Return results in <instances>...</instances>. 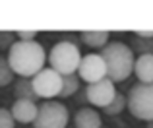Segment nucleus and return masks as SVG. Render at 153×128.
Returning <instances> with one entry per match:
<instances>
[{"label":"nucleus","mask_w":153,"mask_h":128,"mask_svg":"<svg viewBox=\"0 0 153 128\" xmlns=\"http://www.w3.org/2000/svg\"><path fill=\"white\" fill-rule=\"evenodd\" d=\"M37 111H39L37 103L27 101V99H16L10 113L14 117V121L19 122V124H33L35 118H37Z\"/></svg>","instance_id":"1a4fd4ad"},{"label":"nucleus","mask_w":153,"mask_h":128,"mask_svg":"<svg viewBox=\"0 0 153 128\" xmlns=\"http://www.w3.org/2000/svg\"><path fill=\"white\" fill-rule=\"evenodd\" d=\"M134 74L138 78V83H153V54L136 57Z\"/></svg>","instance_id":"9b49d317"},{"label":"nucleus","mask_w":153,"mask_h":128,"mask_svg":"<svg viewBox=\"0 0 153 128\" xmlns=\"http://www.w3.org/2000/svg\"><path fill=\"white\" fill-rule=\"evenodd\" d=\"M70 121V113H68L66 105L60 101H43L39 105L37 118H35L33 126L35 128H66Z\"/></svg>","instance_id":"39448f33"},{"label":"nucleus","mask_w":153,"mask_h":128,"mask_svg":"<svg viewBox=\"0 0 153 128\" xmlns=\"http://www.w3.org/2000/svg\"><path fill=\"white\" fill-rule=\"evenodd\" d=\"M128 107V99H126V95L124 93H118L116 91V95H114V99H112L111 103H108L107 107H105V113L108 115V117H116V115H120L124 109Z\"/></svg>","instance_id":"2eb2a0df"},{"label":"nucleus","mask_w":153,"mask_h":128,"mask_svg":"<svg viewBox=\"0 0 153 128\" xmlns=\"http://www.w3.org/2000/svg\"><path fill=\"white\" fill-rule=\"evenodd\" d=\"M132 51L134 54L138 53L140 57L142 54H153V39H140V37H134L132 39Z\"/></svg>","instance_id":"dca6fc26"},{"label":"nucleus","mask_w":153,"mask_h":128,"mask_svg":"<svg viewBox=\"0 0 153 128\" xmlns=\"http://www.w3.org/2000/svg\"><path fill=\"white\" fill-rule=\"evenodd\" d=\"M128 111L138 121L153 122V83H136L126 95Z\"/></svg>","instance_id":"20e7f679"},{"label":"nucleus","mask_w":153,"mask_h":128,"mask_svg":"<svg viewBox=\"0 0 153 128\" xmlns=\"http://www.w3.org/2000/svg\"><path fill=\"white\" fill-rule=\"evenodd\" d=\"M14 97L16 99H27V101H39L37 93L33 89V82L31 78H19L16 80V86H14Z\"/></svg>","instance_id":"ddd939ff"},{"label":"nucleus","mask_w":153,"mask_h":128,"mask_svg":"<svg viewBox=\"0 0 153 128\" xmlns=\"http://www.w3.org/2000/svg\"><path fill=\"white\" fill-rule=\"evenodd\" d=\"M82 57L83 54L79 51V45H74V43L68 41H58L49 53V64L60 76H70V74H78Z\"/></svg>","instance_id":"7ed1b4c3"},{"label":"nucleus","mask_w":153,"mask_h":128,"mask_svg":"<svg viewBox=\"0 0 153 128\" xmlns=\"http://www.w3.org/2000/svg\"><path fill=\"white\" fill-rule=\"evenodd\" d=\"M99 54L103 57L105 64H107V78L111 82L114 83L124 82L134 74L136 54L122 41H108V45L103 47Z\"/></svg>","instance_id":"f03ea898"},{"label":"nucleus","mask_w":153,"mask_h":128,"mask_svg":"<svg viewBox=\"0 0 153 128\" xmlns=\"http://www.w3.org/2000/svg\"><path fill=\"white\" fill-rule=\"evenodd\" d=\"M78 76L82 82H85L87 86L95 82H101L107 78V64H105L101 54H83L78 66Z\"/></svg>","instance_id":"0eeeda50"},{"label":"nucleus","mask_w":153,"mask_h":128,"mask_svg":"<svg viewBox=\"0 0 153 128\" xmlns=\"http://www.w3.org/2000/svg\"><path fill=\"white\" fill-rule=\"evenodd\" d=\"M14 72H12L10 64H8L6 58H0V87H6L14 82Z\"/></svg>","instance_id":"f3484780"},{"label":"nucleus","mask_w":153,"mask_h":128,"mask_svg":"<svg viewBox=\"0 0 153 128\" xmlns=\"http://www.w3.org/2000/svg\"><path fill=\"white\" fill-rule=\"evenodd\" d=\"M134 37H140V39H153V29H151V31L138 29V31H134Z\"/></svg>","instance_id":"412c9836"},{"label":"nucleus","mask_w":153,"mask_h":128,"mask_svg":"<svg viewBox=\"0 0 153 128\" xmlns=\"http://www.w3.org/2000/svg\"><path fill=\"white\" fill-rule=\"evenodd\" d=\"M79 39H82L83 45L91 47V49H103V47L108 45L111 33L108 31H82Z\"/></svg>","instance_id":"f8f14e48"},{"label":"nucleus","mask_w":153,"mask_h":128,"mask_svg":"<svg viewBox=\"0 0 153 128\" xmlns=\"http://www.w3.org/2000/svg\"><path fill=\"white\" fill-rule=\"evenodd\" d=\"M16 43V31H0V51H10Z\"/></svg>","instance_id":"a211bd4d"},{"label":"nucleus","mask_w":153,"mask_h":128,"mask_svg":"<svg viewBox=\"0 0 153 128\" xmlns=\"http://www.w3.org/2000/svg\"><path fill=\"white\" fill-rule=\"evenodd\" d=\"M74 124L76 128H103V118L95 109L82 107L74 117Z\"/></svg>","instance_id":"9d476101"},{"label":"nucleus","mask_w":153,"mask_h":128,"mask_svg":"<svg viewBox=\"0 0 153 128\" xmlns=\"http://www.w3.org/2000/svg\"><path fill=\"white\" fill-rule=\"evenodd\" d=\"M31 82H33V89L37 97L47 99V101H51L52 97H58L60 89H62V76L52 68H43L39 74L31 78Z\"/></svg>","instance_id":"423d86ee"},{"label":"nucleus","mask_w":153,"mask_h":128,"mask_svg":"<svg viewBox=\"0 0 153 128\" xmlns=\"http://www.w3.org/2000/svg\"><path fill=\"white\" fill-rule=\"evenodd\" d=\"M6 60L19 78H33L45 68L47 53L37 41H16L8 51Z\"/></svg>","instance_id":"f257e3e1"},{"label":"nucleus","mask_w":153,"mask_h":128,"mask_svg":"<svg viewBox=\"0 0 153 128\" xmlns=\"http://www.w3.org/2000/svg\"><path fill=\"white\" fill-rule=\"evenodd\" d=\"M103 128H107V126H103Z\"/></svg>","instance_id":"5701e85b"},{"label":"nucleus","mask_w":153,"mask_h":128,"mask_svg":"<svg viewBox=\"0 0 153 128\" xmlns=\"http://www.w3.org/2000/svg\"><path fill=\"white\" fill-rule=\"evenodd\" d=\"M79 86H82V80H79L78 74H70V76H62V89H60L58 97H72L79 91Z\"/></svg>","instance_id":"4468645a"},{"label":"nucleus","mask_w":153,"mask_h":128,"mask_svg":"<svg viewBox=\"0 0 153 128\" xmlns=\"http://www.w3.org/2000/svg\"><path fill=\"white\" fill-rule=\"evenodd\" d=\"M116 95V87H114V82H111L108 78L101 80V82H95V83H89L85 86V97H87V103L93 107H99V109H105L108 103L114 99Z\"/></svg>","instance_id":"6e6552de"},{"label":"nucleus","mask_w":153,"mask_h":128,"mask_svg":"<svg viewBox=\"0 0 153 128\" xmlns=\"http://www.w3.org/2000/svg\"><path fill=\"white\" fill-rule=\"evenodd\" d=\"M147 128H153V122H149V126H147Z\"/></svg>","instance_id":"4be33fe9"},{"label":"nucleus","mask_w":153,"mask_h":128,"mask_svg":"<svg viewBox=\"0 0 153 128\" xmlns=\"http://www.w3.org/2000/svg\"><path fill=\"white\" fill-rule=\"evenodd\" d=\"M16 37H18V41H35L37 31L35 29H18L16 31Z\"/></svg>","instance_id":"aec40b11"},{"label":"nucleus","mask_w":153,"mask_h":128,"mask_svg":"<svg viewBox=\"0 0 153 128\" xmlns=\"http://www.w3.org/2000/svg\"><path fill=\"white\" fill-rule=\"evenodd\" d=\"M14 126H16V121L12 117L10 109L0 107V128H14Z\"/></svg>","instance_id":"6ab92c4d"}]
</instances>
